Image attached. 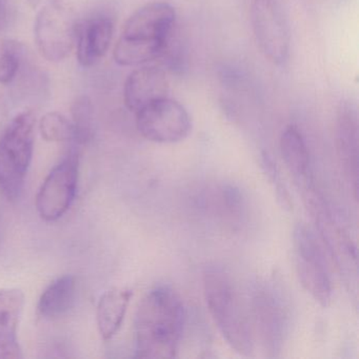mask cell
<instances>
[{
  "instance_id": "obj_1",
  "label": "cell",
  "mask_w": 359,
  "mask_h": 359,
  "mask_svg": "<svg viewBox=\"0 0 359 359\" xmlns=\"http://www.w3.org/2000/svg\"><path fill=\"white\" fill-rule=\"evenodd\" d=\"M184 302L168 285L151 290L140 302L135 316V357L174 358L184 332Z\"/></svg>"
},
{
  "instance_id": "obj_2",
  "label": "cell",
  "mask_w": 359,
  "mask_h": 359,
  "mask_svg": "<svg viewBox=\"0 0 359 359\" xmlns=\"http://www.w3.org/2000/svg\"><path fill=\"white\" fill-rule=\"evenodd\" d=\"M176 12L170 4L155 1L140 8L126 22L114 49L121 66H140L163 57L174 33Z\"/></svg>"
},
{
  "instance_id": "obj_3",
  "label": "cell",
  "mask_w": 359,
  "mask_h": 359,
  "mask_svg": "<svg viewBox=\"0 0 359 359\" xmlns=\"http://www.w3.org/2000/svg\"><path fill=\"white\" fill-rule=\"evenodd\" d=\"M203 283L208 308L226 341L239 354H251L254 335L249 313L230 273L222 266H209Z\"/></svg>"
},
{
  "instance_id": "obj_4",
  "label": "cell",
  "mask_w": 359,
  "mask_h": 359,
  "mask_svg": "<svg viewBox=\"0 0 359 359\" xmlns=\"http://www.w3.org/2000/svg\"><path fill=\"white\" fill-rule=\"evenodd\" d=\"M35 128L34 113L25 111L8 123L0 137V190L8 201H18L24 190L34 152Z\"/></svg>"
},
{
  "instance_id": "obj_5",
  "label": "cell",
  "mask_w": 359,
  "mask_h": 359,
  "mask_svg": "<svg viewBox=\"0 0 359 359\" xmlns=\"http://www.w3.org/2000/svg\"><path fill=\"white\" fill-rule=\"evenodd\" d=\"M293 249L302 287L320 306H329L333 290L325 258L314 233L306 224H297L294 229Z\"/></svg>"
},
{
  "instance_id": "obj_6",
  "label": "cell",
  "mask_w": 359,
  "mask_h": 359,
  "mask_svg": "<svg viewBox=\"0 0 359 359\" xmlns=\"http://www.w3.org/2000/svg\"><path fill=\"white\" fill-rule=\"evenodd\" d=\"M79 153L71 149L43 180L37 193V213L46 222H55L68 212L79 186Z\"/></svg>"
},
{
  "instance_id": "obj_7",
  "label": "cell",
  "mask_w": 359,
  "mask_h": 359,
  "mask_svg": "<svg viewBox=\"0 0 359 359\" xmlns=\"http://www.w3.org/2000/svg\"><path fill=\"white\" fill-rule=\"evenodd\" d=\"M136 127L150 142L176 144L188 137L192 130V121L180 102L165 97L136 112Z\"/></svg>"
},
{
  "instance_id": "obj_8",
  "label": "cell",
  "mask_w": 359,
  "mask_h": 359,
  "mask_svg": "<svg viewBox=\"0 0 359 359\" xmlns=\"http://www.w3.org/2000/svg\"><path fill=\"white\" fill-rule=\"evenodd\" d=\"M251 20L256 43L264 57L275 65L287 62L291 41L279 0H252Z\"/></svg>"
},
{
  "instance_id": "obj_9",
  "label": "cell",
  "mask_w": 359,
  "mask_h": 359,
  "mask_svg": "<svg viewBox=\"0 0 359 359\" xmlns=\"http://www.w3.org/2000/svg\"><path fill=\"white\" fill-rule=\"evenodd\" d=\"M76 22L66 8L53 3L37 14L34 36L41 55L49 62H62L75 45Z\"/></svg>"
},
{
  "instance_id": "obj_10",
  "label": "cell",
  "mask_w": 359,
  "mask_h": 359,
  "mask_svg": "<svg viewBox=\"0 0 359 359\" xmlns=\"http://www.w3.org/2000/svg\"><path fill=\"white\" fill-rule=\"evenodd\" d=\"M359 129L356 108L350 102L340 104L336 121V150L346 180L357 198L358 193Z\"/></svg>"
},
{
  "instance_id": "obj_11",
  "label": "cell",
  "mask_w": 359,
  "mask_h": 359,
  "mask_svg": "<svg viewBox=\"0 0 359 359\" xmlns=\"http://www.w3.org/2000/svg\"><path fill=\"white\" fill-rule=\"evenodd\" d=\"M168 93L169 81L165 71L158 67H142L128 76L123 98L127 108L136 113L156 100L168 97Z\"/></svg>"
},
{
  "instance_id": "obj_12",
  "label": "cell",
  "mask_w": 359,
  "mask_h": 359,
  "mask_svg": "<svg viewBox=\"0 0 359 359\" xmlns=\"http://www.w3.org/2000/svg\"><path fill=\"white\" fill-rule=\"evenodd\" d=\"M24 306L25 294L22 290H0V359L24 357L18 334Z\"/></svg>"
},
{
  "instance_id": "obj_13",
  "label": "cell",
  "mask_w": 359,
  "mask_h": 359,
  "mask_svg": "<svg viewBox=\"0 0 359 359\" xmlns=\"http://www.w3.org/2000/svg\"><path fill=\"white\" fill-rule=\"evenodd\" d=\"M114 24L108 16H96L76 24L75 43L77 60L83 67H91L110 47Z\"/></svg>"
},
{
  "instance_id": "obj_14",
  "label": "cell",
  "mask_w": 359,
  "mask_h": 359,
  "mask_svg": "<svg viewBox=\"0 0 359 359\" xmlns=\"http://www.w3.org/2000/svg\"><path fill=\"white\" fill-rule=\"evenodd\" d=\"M133 291L128 287H114L102 294L96 309L98 332L104 340H110L121 329L131 302Z\"/></svg>"
},
{
  "instance_id": "obj_15",
  "label": "cell",
  "mask_w": 359,
  "mask_h": 359,
  "mask_svg": "<svg viewBox=\"0 0 359 359\" xmlns=\"http://www.w3.org/2000/svg\"><path fill=\"white\" fill-rule=\"evenodd\" d=\"M76 278L64 275L52 281L39 298L37 311L46 319H56L66 315L76 299Z\"/></svg>"
},
{
  "instance_id": "obj_16",
  "label": "cell",
  "mask_w": 359,
  "mask_h": 359,
  "mask_svg": "<svg viewBox=\"0 0 359 359\" xmlns=\"http://www.w3.org/2000/svg\"><path fill=\"white\" fill-rule=\"evenodd\" d=\"M280 152L285 165L294 176L304 177L306 175L310 155L306 140L296 126H289L281 134Z\"/></svg>"
},
{
  "instance_id": "obj_17",
  "label": "cell",
  "mask_w": 359,
  "mask_h": 359,
  "mask_svg": "<svg viewBox=\"0 0 359 359\" xmlns=\"http://www.w3.org/2000/svg\"><path fill=\"white\" fill-rule=\"evenodd\" d=\"M72 125L74 128V142L86 144L94 136V107L90 97L81 95L73 102L71 107Z\"/></svg>"
},
{
  "instance_id": "obj_18",
  "label": "cell",
  "mask_w": 359,
  "mask_h": 359,
  "mask_svg": "<svg viewBox=\"0 0 359 359\" xmlns=\"http://www.w3.org/2000/svg\"><path fill=\"white\" fill-rule=\"evenodd\" d=\"M27 54L26 47L18 41L7 39L0 43V83H13Z\"/></svg>"
},
{
  "instance_id": "obj_19",
  "label": "cell",
  "mask_w": 359,
  "mask_h": 359,
  "mask_svg": "<svg viewBox=\"0 0 359 359\" xmlns=\"http://www.w3.org/2000/svg\"><path fill=\"white\" fill-rule=\"evenodd\" d=\"M39 132L43 140L49 142H74L72 121L57 112L47 113L39 121Z\"/></svg>"
},
{
  "instance_id": "obj_20",
  "label": "cell",
  "mask_w": 359,
  "mask_h": 359,
  "mask_svg": "<svg viewBox=\"0 0 359 359\" xmlns=\"http://www.w3.org/2000/svg\"><path fill=\"white\" fill-rule=\"evenodd\" d=\"M12 20V9L9 0H0V33L9 27Z\"/></svg>"
},
{
  "instance_id": "obj_21",
  "label": "cell",
  "mask_w": 359,
  "mask_h": 359,
  "mask_svg": "<svg viewBox=\"0 0 359 359\" xmlns=\"http://www.w3.org/2000/svg\"><path fill=\"white\" fill-rule=\"evenodd\" d=\"M8 126V107L5 97L0 94V137L5 132Z\"/></svg>"
}]
</instances>
